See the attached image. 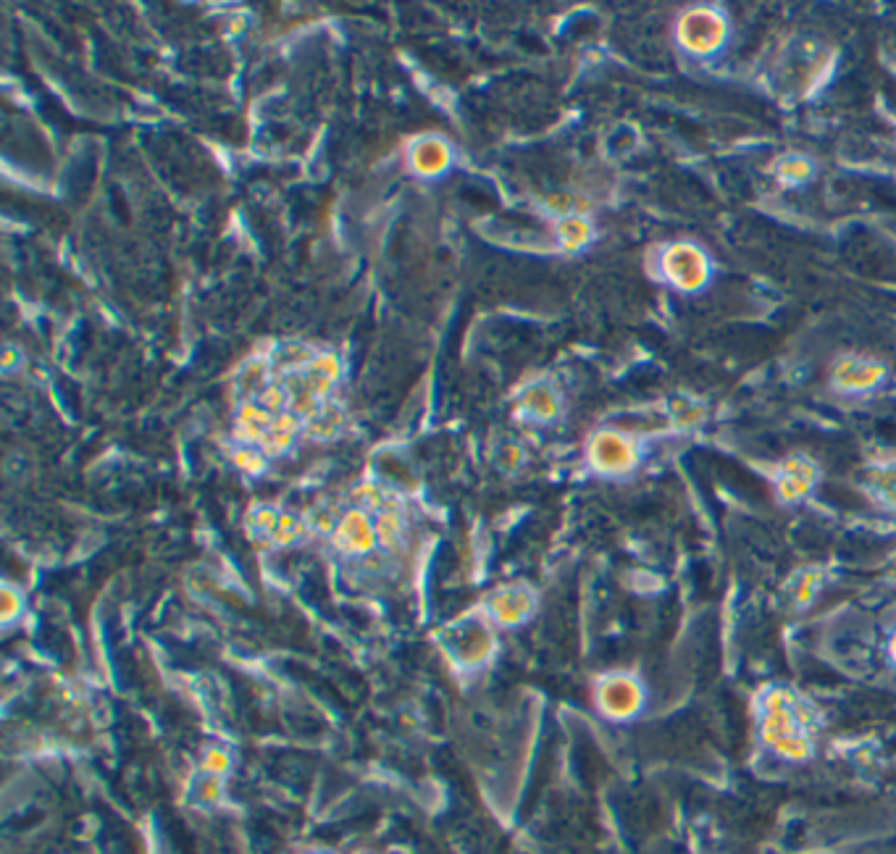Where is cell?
<instances>
[{
  "label": "cell",
  "mask_w": 896,
  "mask_h": 854,
  "mask_svg": "<svg viewBox=\"0 0 896 854\" xmlns=\"http://www.w3.org/2000/svg\"><path fill=\"white\" fill-rule=\"evenodd\" d=\"M666 273L681 290H694L708 279L705 255L691 245H673L666 252Z\"/></svg>",
  "instance_id": "obj_1"
},
{
  "label": "cell",
  "mask_w": 896,
  "mask_h": 854,
  "mask_svg": "<svg viewBox=\"0 0 896 854\" xmlns=\"http://www.w3.org/2000/svg\"><path fill=\"white\" fill-rule=\"evenodd\" d=\"M681 42L694 53H708L723 40V19L712 11H691L681 21Z\"/></svg>",
  "instance_id": "obj_2"
},
{
  "label": "cell",
  "mask_w": 896,
  "mask_h": 854,
  "mask_svg": "<svg viewBox=\"0 0 896 854\" xmlns=\"http://www.w3.org/2000/svg\"><path fill=\"white\" fill-rule=\"evenodd\" d=\"M597 458L603 460V465L607 468H624L631 453L625 447V442H621L618 437H604L600 444H597Z\"/></svg>",
  "instance_id": "obj_3"
},
{
  "label": "cell",
  "mask_w": 896,
  "mask_h": 854,
  "mask_svg": "<svg viewBox=\"0 0 896 854\" xmlns=\"http://www.w3.org/2000/svg\"><path fill=\"white\" fill-rule=\"evenodd\" d=\"M838 379L847 384V387H859V384H870V381H876V376H878V371L876 368H870V366H859L857 360H847L844 366H838Z\"/></svg>",
  "instance_id": "obj_4"
},
{
  "label": "cell",
  "mask_w": 896,
  "mask_h": 854,
  "mask_svg": "<svg viewBox=\"0 0 896 854\" xmlns=\"http://www.w3.org/2000/svg\"><path fill=\"white\" fill-rule=\"evenodd\" d=\"M229 754L227 752H221V750H210L208 754H206V760H203V771H206V775H216V778H221L224 773L229 771Z\"/></svg>",
  "instance_id": "obj_5"
}]
</instances>
